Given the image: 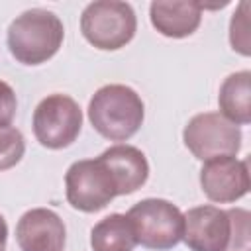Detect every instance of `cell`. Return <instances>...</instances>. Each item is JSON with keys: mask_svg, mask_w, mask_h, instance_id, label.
Here are the masks:
<instances>
[{"mask_svg": "<svg viewBox=\"0 0 251 251\" xmlns=\"http://www.w3.org/2000/svg\"><path fill=\"white\" fill-rule=\"evenodd\" d=\"M145 106L141 96L126 84H106L88 102L92 127L110 141H126L143 124Z\"/></svg>", "mask_w": 251, "mask_h": 251, "instance_id": "6da1fadb", "label": "cell"}, {"mask_svg": "<svg viewBox=\"0 0 251 251\" xmlns=\"http://www.w3.org/2000/svg\"><path fill=\"white\" fill-rule=\"evenodd\" d=\"M65 39V27L57 14L31 8L22 12L8 27V49L22 65H41L49 61Z\"/></svg>", "mask_w": 251, "mask_h": 251, "instance_id": "7a4b0ae2", "label": "cell"}, {"mask_svg": "<svg viewBox=\"0 0 251 251\" xmlns=\"http://www.w3.org/2000/svg\"><path fill=\"white\" fill-rule=\"evenodd\" d=\"M137 29V18L127 2L96 0L90 2L80 16V31L84 39L102 51L126 47Z\"/></svg>", "mask_w": 251, "mask_h": 251, "instance_id": "3957f363", "label": "cell"}, {"mask_svg": "<svg viewBox=\"0 0 251 251\" xmlns=\"http://www.w3.org/2000/svg\"><path fill=\"white\" fill-rule=\"evenodd\" d=\"M139 245L153 251H169L182 239V212L169 200L145 198L127 210Z\"/></svg>", "mask_w": 251, "mask_h": 251, "instance_id": "277c9868", "label": "cell"}, {"mask_svg": "<svg viewBox=\"0 0 251 251\" xmlns=\"http://www.w3.org/2000/svg\"><path fill=\"white\" fill-rule=\"evenodd\" d=\"M182 141L200 161L235 157L241 149V129L220 112H202L188 120L182 129Z\"/></svg>", "mask_w": 251, "mask_h": 251, "instance_id": "5b68a950", "label": "cell"}, {"mask_svg": "<svg viewBox=\"0 0 251 251\" xmlns=\"http://www.w3.org/2000/svg\"><path fill=\"white\" fill-rule=\"evenodd\" d=\"M82 127V110L67 94L45 96L33 112V135L47 149H65L75 143Z\"/></svg>", "mask_w": 251, "mask_h": 251, "instance_id": "8992f818", "label": "cell"}, {"mask_svg": "<svg viewBox=\"0 0 251 251\" xmlns=\"http://www.w3.org/2000/svg\"><path fill=\"white\" fill-rule=\"evenodd\" d=\"M65 194L75 210L94 214L106 208L118 196V190L110 171L96 157L76 161L69 167L65 175Z\"/></svg>", "mask_w": 251, "mask_h": 251, "instance_id": "52a82bcc", "label": "cell"}, {"mask_svg": "<svg viewBox=\"0 0 251 251\" xmlns=\"http://www.w3.org/2000/svg\"><path fill=\"white\" fill-rule=\"evenodd\" d=\"M200 186L208 200L227 204L249 192V165L235 157H216L204 161L200 169Z\"/></svg>", "mask_w": 251, "mask_h": 251, "instance_id": "ba28073f", "label": "cell"}, {"mask_svg": "<svg viewBox=\"0 0 251 251\" xmlns=\"http://www.w3.org/2000/svg\"><path fill=\"white\" fill-rule=\"evenodd\" d=\"M229 231L231 222L227 210L196 206L182 214V241L192 251H224Z\"/></svg>", "mask_w": 251, "mask_h": 251, "instance_id": "9c48e42d", "label": "cell"}, {"mask_svg": "<svg viewBox=\"0 0 251 251\" xmlns=\"http://www.w3.org/2000/svg\"><path fill=\"white\" fill-rule=\"evenodd\" d=\"M16 241L22 251H63L67 229L53 210L31 208L18 220Z\"/></svg>", "mask_w": 251, "mask_h": 251, "instance_id": "30bf717a", "label": "cell"}, {"mask_svg": "<svg viewBox=\"0 0 251 251\" xmlns=\"http://www.w3.org/2000/svg\"><path fill=\"white\" fill-rule=\"evenodd\" d=\"M98 159L110 171V175L116 182L118 196L131 194L147 182L149 163H147L143 151L133 145H126V143L112 145L106 151H102V155H98Z\"/></svg>", "mask_w": 251, "mask_h": 251, "instance_id": "8fae6325", "label": "cell"}, {"mask_svg": "<svg viewBox=\"0 0 251 251\" xmlns=\"http://www.w3.org/2000/svg\"><path fill=\"white\" fill-rule=\"evenodd\" d=\"M149 18L153 27L173 39H182L192 35L202 22L200 2H151Z\"/></svg>", "mask_w": 251, "mask_h": 251, "instance_id": "7c38bea8", "label": "cell"}, {"mask_svg": "<svg viewBox=\"0 0 251 251\" xmlns=\"http://www.w3.org/2000/svg\"><path fill=\"white\" fill-rule=\"evenodd\" d=\"M220 114L235 126H247L251 122V73L239 71L229 75L218 94Z\"/></svg>", "mask_w": 251, "mask_h": 251, "instance_id": "4fadbf2b", "label": "cell"}, {"mask_svg": "<svg viewBox=\"0 0 251 251\" xmlns=\"http://www.w3.org/2000/svg\"><path fill=\"white\" fill-rule=\"evenodd\" d=\"M137 239L126 214H110L90 229L92 251H133Z\"/></svg>", "mask_w": 251, "mask_h": 251, "instance_id": "5bb4252c", "label": "cell"}, {"mask_svg": "<svg viewBox=\"0 0 251 251\" xmlns=\"http://www.w3.org/2000/svg\"><path fill=\"white\" fill-rule=\"evenodd\" d=\"M25 151V139L20 129L8 126L0 127V171L16 167Z\"/></svg>", "mask_w": 251, "mask_h": 251, "instance_id": "9a60e30c", "label": "cell"}, {"mask_svg": "<svg viewBox=\"0 0 251 251\" xmlns=\"http://www.w3.org/2000/svg\"><path fill=\"white\" fill-rule=\"evenodd\" d=\"M229 222H231V231H229V241L224 251H251V229L249 222L251 216L245 208H229Z\"/></svg>", "mask_w": 251, "mask_h": 251, "instance_id": "2e32d148", "label": "cell"}, {"mask_svg": "<svg viewBox=\"0 0 251 251\" xmlns=\"http://www.w3.org/2000/svg\"><path fill=\"white\" fill-rule=\"evenodd\" d=\"M229 43L233 51L249 57L251 43H249V2H241L239 8L233 12L229 24Z\"/></svg>", "mask_w": 251, "mask_h": 251, "instance_id": "e0dca14e", "label": "cell"}, {"mask_svg": "<svg viewBox=\"0 0 251 251\" xmlns=\"http://www.w3.org/2000/svg\"><path fill=\"white\" fill-rule=\"evenodd\" d=\"M16 108H18V100L14 88L8 82L0 80V127H8L14 122Z\"/></svg>", "mask_w": 251, "mask_h": 251, "instance_id": "ac0fdd59", "label": "cell"}, {"mask_svg": "<svg viewBox=\"0 0 251 251\" xmlns=\"http://www.w3.org/2000/svg\"><path fill=\"white\" fill-rule=\"evenodd\" d=\"M6 241H8V224L0 214V251H6Z\"/></svg>", "mask_w": 251, "mask_h": 251, "instance_id": "d6986e66", "label": "cell"}]
</instances>
